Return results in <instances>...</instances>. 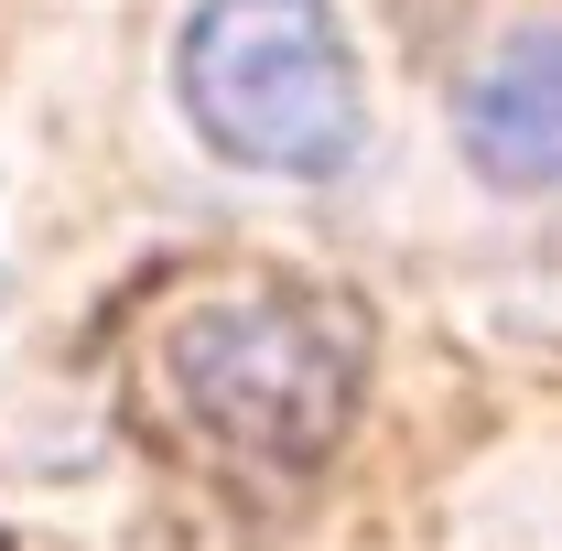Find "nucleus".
I'll return each instance as SVG.
<instances>
[{
  "label": "nucleus",
  "instance_id": "nucleus-1",
  "mask_svg": "<svg viewBox=\"0 0 562 551\" xmlns=\"http://www.w3.org/2000/svg\"><path fill=\"white\" fill-rule=\"evenodd\" d=\"M173 66H184L195 131L238 173L325 184V173H347L357 140H368L347 22L325 0H195Z\"/></svg>",
  "mask_w": 562,
  "mask_h": 551
},
{
  "label": "nucleus",
  "instance_id": "nucleus-2",
  "mask_svg": "<svg viewBox=\"0 0 562 551\" xmlns=\"http://www.w3.org/2000/svg\"><path fill=\"white\" fill-rule=\"evenodd\" d=\"M368 346L336 303L303 292H238V303H195L173 325V390L216 443L271 454V465H314L357 412Z\"/></svg>",
  "mask_w": 562,
  "mask_h": 551
},
{
  "label": "nucleus",
  "instance_id": "nucleus-3",
  "mask_svg": "<svg viewBox=\"0 0 562 551\" xmlns=\"http://www.w3.org/2000/svg\"><path fill=\"white\" fill-rule=\"evenodd\" d=\"M454 131L487 184H562V33L497 44L454 109Z\"/></svg>",
  "mask_w": 562,
  "mask_h": 551
}]
</instances>
